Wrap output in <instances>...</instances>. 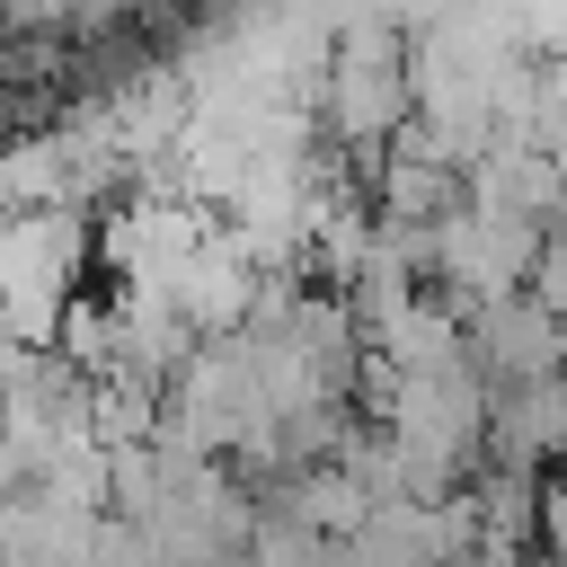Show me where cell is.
<instances>
[{
	"label": "cell",
	"instance_id": "6da1fadb",
	"mask_svg": "<svg viewBox=\"0 0 567 567\" xmlns=\"http://www.w3.org/2000/svg\"><path fill=\"white\" fill-rule=\"evenodd\" d=\"M549 532H558V549H567V496H549Z\"/></svg>",
	"mask_w": 567,
	"mask_h": 567
}]
</instances>
